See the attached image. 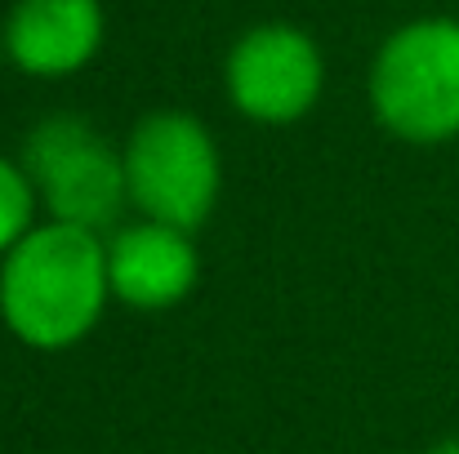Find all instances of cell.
Returning a JSON list of instances; mask_svg holds the SVG:
<instances>
[{"label": "cell", "mask_w": 459, "mask_h": 454, "mask_svg": "<svg viewBox=\"0 0 459 454\" xmlns=\"http://www.w3.org/2000/svg\"><path fill=\"white\" fill-rule=\"evenodd\" d=\"M108 290V245L99 232L45 223L4 254L0 316L31 347H67L99 321Z\"/></svg>", "instance_id": "obj_1"}, {"label": "cell", "mask_w": 459, "mask_h": 454, "mask_svg": "<svg viewBox=\"0 0 459 454\" xmlns=\"http://www.w3.org/2000/svg\"><path fill=\"white\" fill-rule=\"evenodd\" d=\"M370 103L379 121L411 143L459 134V22L429 18L402 27L375 58Z\"/></svg>", "instance_id": "obj_2"}, {"label": "cell", "mask_w": 459, "mask_h": 454, "mask_svg": "<svg viewBox=\"0 0 459 454\" xmlns=\"http://www.w3.org/2000/svg\"><path fill=\"white\" fill-rule=\"evenodd\" d=\"M22 169L31 192L45 196L54 223L103 232L130 201L126 156L108 148V139L85 116H45L27 134Z\"/></svg>", "instance_id": "obj_3"}, {"label": "cell", "mask_w": 459, "mask_h": 454, "mask_svg": "<svg viewBox=\"0 0 459 454\" xmlns=\"http://www.w3.org/2000/svg\"><path fill=\"white\" fill-rule=\"evenodd\" d=\"M126 183L148 223L192 232L196 223H205L219 196V151L201 121L183 112H156L130 134Z\"/></svg>", "instance_id": "obj_4"}, {"label": "cell", "mask_w": 459, "mask_h": 454, "mask_svg": "<svg viewBox=\"0 0 459 454\" xmlns=\"http://www.w3.org/2000/svg\"><path fill=\"white\" fill-rule=\"evenodd\" d=\"M228 90L255 121H295L316 103L321 54L295 27H255L228 58Z\"/></svg>", "instance_id": "obj_5"}, {"label": "cell", "mask_w": 459, "mask_h": 454, "mask_svg": "<svg viewBox=\"0 0 459 454\" xmlns=\"http://www.w3.org/2000/svg\"><path fill=\"white\" fill-rule=\"evenodd\" d=\"M196 281V254L187 232L165 223L121 227L108 241V286L134 307H169Z\"/></svg>", "instance_id": "obj_6"}, {"label": "cell", "mask_w": 459, "mask_h": 454, "mask_svg": "<svg viewBox=\"0 0 459 454\" xmlns=\"http://www.w3.org/2000/svg\"><path fill=\"white\" fill-rule=\"evenodd\" d=\"M103 36L99 0H18L4 27V45L22 72L63 76L76 72Z\"/></svg>", "instance_id": "obj_7"}, {"label": "cell", "mask_w": 459, "mask_h": 454, "mask_svg": "<svg viewBox=\"0 0 459 454\" xmlns=\"http://www.w3.org/2000/svg\"><path fill=\"white\" fill-rule=\"evenodd\" d=\"M31 201H36V192H31L27 174H18L9 160H0V254H9L27 236Z\"/></svg>", "instance_id": "obj_8"}, {"label": "cell", "mask_w": 459, "mask_h": 454, "mask_svg": "<svg viewBox=\"0 0 459 454\" xmlns=\"http://www.w3.org/2000/svg\"><path fill=\"white\" fill-rule=\"evenodd\" d=\"M433 454H459V441H446V446H437Z\"/></svg>", "instance_id": "obj_9"}]
</instances>
